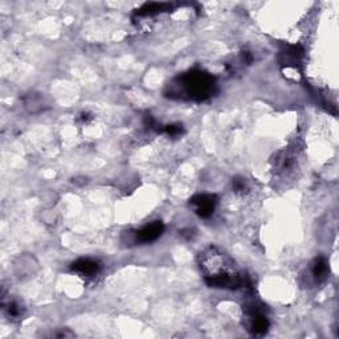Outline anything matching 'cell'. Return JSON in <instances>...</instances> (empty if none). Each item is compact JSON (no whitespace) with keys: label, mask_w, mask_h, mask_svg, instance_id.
Returning <instances> with one entry per match:
<instances>
[{"label":"cell","mask_w":339,"mask_h":339,"mask_svg":"<svg viewBox=\"0 0 339 339\" xmlns=\"http://www.w3.org/2000/svg\"><path fill=\"white\" fill-rule=\"evenodd\" d=\"M233 188L236 192H244L247 189V184L243 179H234L233 180Z\"/></svg>","instance_id":"obj_6"},{"label":"cell","mask_w":339,"mask_h":339,"mask_svg":"<svg viewBox=\"0 0 339 339\" xmlns=\"http://www.w3.org/2000/svg\"><path fill=\"white\" fill-rule=\"evenodd\" d=\"M166 131H167L170 135H178V134L182 133V126H167L166 127Z\"/></svg>","instance_id":"obj_8"},{"label":"cell","mask_w":339,"mask_h":339,"mask_svg":"<svg viewBox=\"0 0 339 339\" xmlns=\"http://www.w3.org/2000/svg\"><path fill=\"white\" fill-rule=\"evenodd\" d=\"M8 313H10L11 317H19V315H20V313H21L20 306H19L18 304L12 302V304L10 305V308H8Z\"/></svg>","instance_id":"obj_7"},{"label":"cell","mask_w":339,"mask_h":339,"mask_svg":"<svg viewBox=\"0 0 339 339\" xmlns=\"http://www.w3.org/2000/svg\"><path fill=\"white\" fill-rule=\"evenodd\" d=\"M191 204L195 207L196 213L202 217H210L215 211L216 199L212 195H198L192 198Z\"/></svg>","instance_id":"obj_2"},{"label":"cell","mask_w":339,"mask_h":339,"mask_svg":"<svg viewBox=\"0 0 339 339\" xmlns=\"http://www.w3.org/2000/svg\"><path fill=\"white\" fill-rule=\"evenodd\" d=\"M73 270L82 274V276H95L100 270L98 262L90 259H80L73 264Z\"/></svg>","instance_id":"obj_4"},{"label":"cell","mask_w":339,"mask_h":339,"mask_svg":"<svg viewBox=\"0 0 339 339\" xmlns=\"http://www.w3.org/2000/svg\"><path fill=\"white\" fill-rule=\"evenodd\" d=\"M313 276L315 277V280H322V278H325L326 273H327V262L323 257H318V259L315 260L314 264H313Z\"/></svg>","instance_id":"obj_5"},{"label":"cell","mask_w":339,"mask_h":339,"mask_svg":"<svg viewBox=\"0 0 339 339\" xmlns=\"http://www.w3.org/2000/svg\"><path fill=\"white\" fill-rule=\"evenodd\" d=\"M176 86L180 87L191 100L202 101L213 93L215 81L208 73H204L202 70H192L188 74L182 76Z\"/></svg>","instance_id":"obj_1"},{"label":"cell","mask_w":339,"mask_h":339,"mask_svg":"<svg viewBox=\"0 0 339 339\" xmlns=\"http://www.w3.org/2000/svg\"><path fill=\"white\" fill-rule=\"evenodd\" d=\"M165 231V225L161 221L151 223L150 225H146L136 233V240L140 243H151L155 241Z\"/></svg>","instance_id":"obj_3"}]
</instances>
